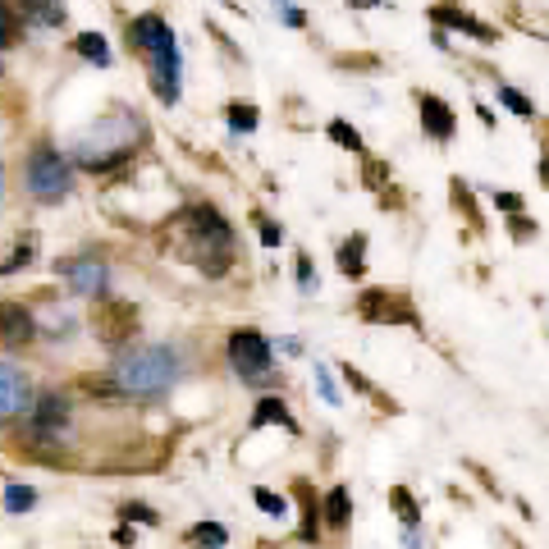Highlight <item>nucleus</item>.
Listing matches in <instances>:
<instances>
[{
  "label": "nucleus",
  "instance_id": "9b49d317",
  "mask_svg": "<svg viewBox=\"0 0 549 549\" xmlns=\"http://www.w3.org/2000/svg\"><path fill=\"white\" fill-rule=\"evenodd\" d=\"M417 110H421V129L431 133L435 142H449V138H453L458 119H453L449 101H440L435 92H417Z\"/></svg>",
  "mask_w": 549,
  "mask_h": 549
},
{
  "label": "nucleus",
  "instance_id": "9d476101",
  "mask_svg": "<svg viewBox=\"0 0 549 549\" xmlns=\"http://www.w3.org/2000/svg\"><path fill=\"white\" fill-rule=\"evenodd\" d=\"M65 280H69V289L74 293L97 298V293H106L110 275H106V266H101L97 257H74V261H65Z\"/></svg>",
  "mask_w": 549,
  "mask_h": 549
},
{
  "label": "nucleus",
  "instance_id": "ddd939ff",
  "mask_svg": "<svg viewBox=\"0 0 549 549\" xmlns=\"http://www.w3.org/2000/svg\"><path fill=\"white\" fill-rule=\"evenodd\" d=\"M435 19L440 23H449V28H458V33H467V37H476V42H499V33L490 28V23H481V19H472L467 10H435Z\"/></svg>",
  "mask_w": 549,
  "mask_h": 549
},
{
  "label": "nucleus",
  "instance_id": "e433bc0d",
  "mask_svg": "<svg viewBox=\"0 0 549 549\" xmlns=\"http://www.w3.org/2000/svg\"><path fill=\"white\" fill-rule=\"evenodd\" d=\"M316 385H321V394H325V403H339V394H334V385H330V376H325V366H316Z\"/></svg>",
  "mask_w": 549,
  "mask_h": 549
},
{
  "label": "nucleus",
  "instance_id": "20e7f679",
  "mask_svg": "<svg viewBox=\"0 0 549 549\" xmlns=\"http://www.w3.org/2000/svg\"><path fill=\"white\" fill-rule=\"evenodd\" d=\"M28 193L37 202H60L69 193V165L65 156H55L51 147H37L28 156Z\"/></svg>",
  "mask_w": 549,
  "mask_h": 549
},
{
  "label": "nucleus",
  "instance_id": "423d86ee",
  "mask_svg": "<svg viewBox=\"0 0 549 549\" xmlns=\"http://www.w3.org/2000/svg\"><path fill=\"white\" fill-rule=\"evenodd\" d=\"M92 330H97L106 344H124V339L138 330V312H133L124 298H106V302H97V312H92Z\"/></svg>",
  "mask_w": 549,
  "mask_h": 549
},
{
  "label": "nucleus",
  "instance_id": "412c9836",
  "mask_svg": "<svg viewBox=\"0 0 549 549\" xmlns=\"http://www.w3.org/2000/svg\"><path fill=\"white\" fill-rule=\"evenodd\" d=\"M78 55H87V60H97V65H110V46L101 33H83L78 37Z\"/></svg>",
  "mask_w": 549,
  "mask_h": 549
},
{
  "label": "nucleus",
  "instance_id": "c756f323",
  "mask_svg": "<svg viewBox=\"0 0 549 549\" xmlns=\"http://www.w3.org/2000/svg\"><path fill=\"white\" fill-rule=\"evenodd\" d=\"M257 234H261L266 248H280V243H284V229L275 225V220H266V216H257Z\"/></svg>",
  "mask_w": 549,
  "mask_h": 549
},
{
  "label": "nucleus",
  "instance_id": "6e6552de",
  "mask_svg": "<svg viewBox=\"0 0 549 549\" xmlns=\"http://www.w3.org/2000/svg\"><path fill=\"white\" fill-rule=\"evenodd\" d=\"M129 42H133V51H142V55H156L161 51H170L174 46V33H170V23L161 19V14H138V19L129 23Z\"/></svg>",
  "mask_w": 549,
  "mask_h": 549
},
{
  "label": "nucleus",
  "instance_id": "4be33fe9",
  "mask_svg": "<svg viewBox=\"0 0 549 549\" xmlns=\"http://www.w3.org/2000/svg\"><path fill=\"white\" fill-rule=\"evenodd\" d=\"M389 504H394V513H399L403 522H408V527H412V522H417V517H421L417 499H412L408 490H403V485H394V490H389Z\"/></svg>",
  "mask_w": 549,
  "mask_h": 549
},
{
  "label": "nucleus",
  "instance_id": "1a4fd4ad",
  "mask_svg": "<svg viewBox=\"0 0 549 549\" xmlns=\"http://www.w3.org/2000/svg\"><path fill=\"white\" fill-rule=\"evenodd\" d=\"M37 334V321L28 307H19V302H0V348H23L33 344Z\"/></svg>",
  "mask_w": 549,
  "mask_h": 549
},
{
  "label": "nucleus",
  "instance_id": "393cba45",
  "mask_svg": "<svg viewBox=\"0 0 549 549\" xmlns=\"http://www.w3.org/2000/svg\"><path fill=\"white\" fill-rule=\"evenodd\" d=\"M33 252H37V238H33V234H23V238H19V248H14V257L5 261V266H0V275H10V270H23L28 261H33Z\"/></svg>",
  "mask_w": 549,
  "mask_h": 549
},
{
  "label": "nucleus",
  "instance_id": "b1692460",
  "mask_svg": "<svg viewBox=\"0 0 549 549\" xmlns=\"http://www.w3.org/2000/svg\"><path fill=\"white\" fill-rule=\"evenodd\" d=\"M252 499H257V508H261L266 517H284V513H289L284 495H275V490H266V485H257V490H252Z\"/></svg>",
  "mask_w": 549,
  "mask_h": 549
},
{
  "label": "nucleus",
  "instance_id": "2f4dec72",
  "mask_svg": "<svg viewBox=\"0 0 549 549\" xmlns=\"http://www.w3.org/2000/svg\"><path fill=\"white\" fill-rule=\"evenodd\" d=\"M119 513H124V522H129V517H133V522H142V527H156V513H151L147 504H124V508H119Z\"/></svg>",
  "mask_w": 549,
  "mask_h": 549
},
{
  "label": "nucleus",
  "instance_id": "2eb2a0df",
  "mask_svg": "<svg viewBox=\"0 0 549 549\" xmlns=\"http://www.w3.org/2000/svg\"><path fill=\"white\" fill-rule=\"evenodd\" d=\"M339 270H344L348 280H362L366 270V234H348L344 248H339Z\"/></svg>",
  "mask_w": 549,
  "mask_h": 549
},
{
  "label": "nucleus",
  "instance_id": "f3484780",
  "mask_svg": "<svg viewBox=\"0 0 549 549\" xmlns=\"http://www.w3.org/2000/svg\"><path fill=\"white\" fill-rule=\"evenodd\" d=\"M37 431H51V426H65L69 421V403L60 399V394H42V399H37Z\"/></svg>",
  "mask_w": 549,
  "mask_h": 549
},
{
  "label": "nucleus",
  "instance_id": "473e14b6",
  "mask_svg": "<svg viewBox=\"0 0 549 549\" xmlns=\"http://www.w3.org/2000/svg\"><path fill=\"white\" fill-rule=\"evenodd\" d=\"M508 229H513L517 243H527V238H536V225H531L527 216H508Z\"/></svg>",
  "mask_w": 549,
  "mask_h": 549
},
{
  "label": "nucleus",
  "instance_id": "7c9ffc66",
  "mask_svg": "<svg viewBox=\"0 0 549 549\" xmlns=\"http://www.w3.org/2000/svg\"><path fill=\"white\" fill-rule=\"evenodd\" d=\"M19 42V28H14V10L10 5H0V46Z\"/></svg>",
  "mask_w": 549,
  "mask_h": 549
},
{
  "label": "nucleus",
  "instance_id": "5701e85b",
  "mask_svg": "<svg viewBox=\"0 0 549 549\" xmlns=\"http://www.w3.org/2000/svg\"><path fill=\"white\" fill-rule=\"evenodd\" d=\"M33 504H37L33 485H10V490H5V508H10V513H28Z\"/></svg>",
  "mask_w": 549,
  "mask_h": 549
},
{
  "label": "nucleus",
  "instance_id": "7ed1b4c3",
  "mask_svg": "<svg viewBox=\"0 0 549 549\" xmlns=\"http://www.w3.org/2000/svg\"><path fill=\"white\" fill-rule=\"evenodd\" d=\"M357 316L371 325H421L417 307L403 289H366L357 298Z\"/></svg>",
  "mask_w": 549,
  "mask_h": 549
},
{
  "label": "nucleus",
  "instance_id": "a878e982",
  "mask_svg": "<svg viewBox=\"0 0 549 549\" xmlns=\"http://www.w3.org/2000/svg\"><path fill=\"white\" fill-rule=\"evenodd\" d=\"M449 197H453V206H463V216L472 220V225H481V211H476V202H472V193H467V183H463V179H453Z\"/></svg>",
  "mask_w": 549,
  "mask_h": 549
},
{
  "label": "nucleus",
  "instance_id": "c9c22d12",
  "mask_svg": "<svg viewBox=\"0 0 549 549\" xmlns=\"http://www.w3.org/2000/svg\"><path fill=\"white\" fill-rule=\"evenodd\" d=\"M495 206H504L508 216H522V197H513V193H495Z\"/></svg>",
  "mask_w": 549,
  "mask_h": 549
},
{
  "label": "nucleus",
  "instance_id": "58836bf2",
  "mask_svg": "<svg viewBox=\"0 0 549 549\" xmlns=\"http://www.w3.org/2000/svg\"><path fill=\"white\" fill-rule=\"evenodd\" d=\"M403 540H408V549H426V540H421V536H417V531H412V527L403 531Z\"/></svg>",
  "mask_w": 549,
  "mask_h": 549
},
{
  "label": "nucleus",
  "instance_id": "72a5a7b5",
  "mask_svg": "<svg viewBox=\"0 0 549 549\" xmlns=\"http://www.w3.org/2000/svg\"><path fill=\"white\" fill-rule=\"evenodd\" d=\"M298 284H302V293H316V266L307 257H298Z\"/></svg>",
  "mask_w": 549,
  "mask_h": 549
},
{
  "label": "nucleus",
  "instance_id": "ea45409f",
  "mask_svg": "<svg viewBox=\"0 0 549 549\" xmlns=\"http://www.w3.org/2000/svg\"><path fill=\"white\" fill-rule=\"evenodd\" d=\"M540 183L549 188V151H545V161H540Z\"/></svg>",
  "mask_w": 549,
  "mask_h": 549
},
{
  "label": "nucleus",
  "instance_id": "bb28decb",
  "mask_svg": "<svg viewBox=\"0 0 549 549\" xmlns=\"http://www.w3.org/2000/svg\"><path fill=\"white\" fill-rule=\"evenodd\" d=\"M499 101H504V106L508 110H513V115H522V119H531V115H536V106H531V101L527 97H522V92H517V87H499Z\"/></svg>",
  "mask_w": 549,
  "mask_h": 549
},
{
  "label": "nucleus",
  "instance_id": "4c0bfd02",
  "mask_svg": "<svg viewBox=\"0 0 549 549\" xmlns=\"http://www.w3.org/2000/svg\"><path fill=\"white\" fill-rule=\"evenodd\" d=\"M280 19L289 23V28H302V23H307V14H302V10H289V5H280Z\"/></svg>",
  "mask_w": 549,
  "mask_h": 549
},
{
  "label": "nucleus",
  "instance_id": "0eeeda50",
  "mask_svg": "<svg viewBox=\"0 0 549 549\" xmlns=\"http://www.w3.org/2000/svg\"><path fill=\"white\" fill-rule=\"evenodd\" d=\"M33 408V380L19 366L0 362V421H14Z\"/></svg>",
  "mask_w": 549,
  "mask_h": 549
},
{
  "label": "nucleus",
  "instance_id": "cd10ccee",
  "mask_svg": "<svg viewBox=\"0 0 549 549\" xmlns=\"http://www.w3.org/2000/svg\"><path fill=\"white\" fill-rule=\"evenodd\" d=\"M229 129L252 133V129H257V110H252V106H229Z\"/></svg>",
  "mask_w": 549,
  "mask_h": 549
},
{
  "label": "nucleus",
  "instance_id": "dca6fc26",
  "mask_svg": "<svg viewBox=\"0 0 549 549\" xmlns=\"http://www.w3.org/2000/svg\"><path fill=\"white\" fill-rule=\"evenodd\" d=\"M321 513H325V522H330L334 531H344V527H348V517H353V499H348V485H334L330 495H325Z\"/></svg>",
  "mask_w": 549,
  "mask_h": 549
},
{
  "label": "nucleus",
  "instance_id": "aec40b11",
  "mask_svg": "<svg viewBox=\"0 0 549 549\" xmlns=\"http://www.w3.org/2000/svg\"><path fill=\"white\" fill-rule=\"evenodd\" d=\"M330 138H334V142H339V147L357 151V156H362V151H366L362 133H357V129H353V124H348V119H330Z\"/></svg>",
  "mask_w": 549,
  "mask_h": 549
},
{
  "label": "nucleus",
  "instance_id": "f03ea898",
  "mask_svg": "<svg viewBox=\"0 0 549 549\" xmlns=\"http://www.w3.org/2000/svg\"><path fill=\"white\" fill-rule=\"evenodd\" d=\"M129 129L142 133L133 119L115 115V119H101L97 129L87 133L83 142H78V161L87 165V170H110V165H124L133 156V142H129Z\"/></svg>",
  "mask_w": 549,
  "mask_h": 549
},
{
  "label": "nucleus",
  "instance_id": "f257e3e1",
  "mask_svg": "<svg viewBox=\"0 0 549 549\" xmlns=\"http://www.w3.org/2000/svg\"><path fill=\"white\" fill-rule=\"evenodd\" d=\"M179 376V357L161 344H142L129 348V353L115 362V389L119 394H138V399H151V394H165Z\"/></svg>",
  "mask_w": 549,
  "mask_h": 549
},
{
  "label": "nucleus",
  "instance_id": "6ab92c4d",
  "mask_svg": "<svg viewBox=\"0 0 549 549\" xmlns=\"http://www.w3.org/2000/svg\"><path fill=\"white\" fill-rule=\"evenodd\" d=\"M188 540H193V545L225 549V545H229V531H225V527H216V522H197V527L188 531Z\"/></svg>",
  "mask_w": 549,
  "mask_h": 549
},
{
  "label": "nucleus",
  "instance_id": "39448f33",
  "mask_svg": "<svg viewBox=\"0 0 549 549\" xmlns=\"http://www.w3.org/2000/svg\"><path fill=\"white\" fill-rule=\"evenodd\" d=\"M229 362H234V371L243 380H252V385H261V380H270V344L261 330H234L229 334Z\"/></svg>",
  "mask_w": 549,
  "mask_h": 549
},
{
  "label": "nucleus",
  "instance_id": "c85d7f7f",
  "mask_svg": "<svg viewBox=\"0 0 549 549\" xmlns=\"http://www.w3.org/2000/svg\"><path fill=\"white\" fill-rule=\"evenodd\" d=\"M28 19L46 23V28H60V23H65V10H60V5H55V10H46V5H28Z\"/></svg>",
  "mask_w": 549,
  "mask_h": 549
},
{
  "label": "nucleus",
  "instance_id": "a211bd4d",
  "mask_svg": "<svg viewBox=\"0 0 549 549\" xmlns=\"http://www.w3.org/2000/svg\"><path fill=\"white\" fill-rule=\"evenodd\" d=\"M284 426V431H293V417H289V408H284V399H261L257 403V412H252V431H261V426Z\"/></svg>",
  "mask_w": 549,
  "mask_h": 549
},
{
  "label": "nucleus",
  "instance_id": "f704fd0d",
  "mask_svg": "<svg viewBox=\"0 0 549 549\" xmlns=\"http://www.w3.org/2000/svg\"><path fill=\"white\" fill-rule=\"evenodd\" d=\"M344 380H348L353 389H362V394H376V389H371V380H366L362 371H353V366H344Z\"/></svg>",
  "mask_w": 549,
  "mask_h": 549
},
{
  "label": "nucleus",
  "instance_id": "f8f14e48",
  "mask_svg": "<svg viewBox=\"0 0 549 549\" xmlns=\"http://www.w3.org/2000/svg\"><path fill=\"white\" fill-rule=\"evenodd\" d=\"M151 92H156L165 106L179 101V46H170V51H161L151 60Z\"/></svg>",
  "mask_w": 549,
  "mask_h": 549
},
{
  "label": "nucleus",
  "instance_id": "4468645a",
  "mask_svg": "<svg viewBox=\"0 0 549 549\" xmlns=\"http://www.w3.org/2000/svg\"><path fill=\"white\" fill-rule=\"evenodd\" d=\"M293 495L302 499V527H298V536L307 540V545H316V536H321V504H316V495H312V485H307V481L293 485Z\"/></svg>",
  "mask_w": 549,
  "mask_h": 549
}]
</instances>
